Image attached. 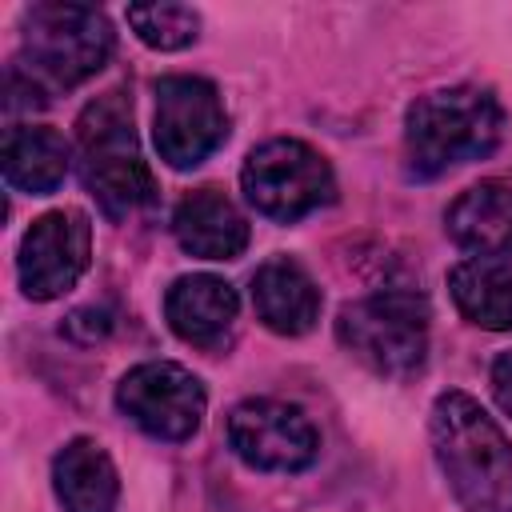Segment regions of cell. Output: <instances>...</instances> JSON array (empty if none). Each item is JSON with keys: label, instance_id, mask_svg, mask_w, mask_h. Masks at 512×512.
Returning a JSON list of instances; mask_svg holds the SVG:
<instances>
[{"label": "cell", "instance_id": "obj_1", "mask_svg": "<svg viewBox=\"0 0 512 512\" xmlns=\"http://www.w3.org/2000/svg\"><path fill=\"white\" fill-rule=\"evenodd\" d=\"M436 464L468 512H512V440L468 392H440L428 416Z\"/></svg>", "mask_w": 512, "mask_h": 512}, {"label": "cell", "instance_id": "obj_2", "mask_svg": "<svg viewBox=\"0 0 512 512\" xmlns=\"http://www.w3.org/2000/svg\"><path fill=\"white\" fill-rule=\"evenodd\" d=\"M504 108L488 88L456 84L416 96L404 116V160L416 180L480 160L500 144Z\"/></svg>", "mask_w": 512, "mask_h": 512}, {"label": "cell", "instance_id": "obj_3", "mask_svg": "<svg viewBox=\"0 0 512 512\" xmlns=\"http://www.w3.org/2000/svg\"><path fill=\"white\" fill-rule=\"evenodd\" d=\"M76 152H80V180L96 196L108 220H128L136 208L152 200L156 184L136 144L132 100L120 88L96 96L80 112Z\"/></svg>", "mask_w": 512, "mask_h": 512}, {"label": "cell", "instance_id": "obj_4", "mask_svg": "<svg viewBox=\"0 0 512 512\" xmlns=\"http://www.w3.org/2000/svg\"><path fill=\"white\" fill-rule=\"evenodd\" d=\"M112 56V24L92 4L44 0L24 12V76L48 100L60 88H76L96 76ZM20 72V68H16Z\"/></svg>", "mask_w": 512, "mask_h": 512}, {"label": "cell", "instance_id": "obj_5", "mask_svg": "<svg viewBox=\"0 0 512 512\" xmlns=\"http://www.w3.org/2000/svg\"><path fill=\"white\" fill-rule=\"evenodd\" d=\"M336 340L372 372L404 380L428 356V300L412 288H380L336 316Z\"/></svg>", "mask_w": 512, "mask_h": 512}, {"label": "cell", "instance_id": "obj_6", "mask_svg": "<svg viewBox=\"0 0 512 512\" xmlns=\"http://www.w3.org/2000/svg\"><path fill=\"white\" fill-rule=\"evenodd\" d=\"M240 188L260 216L292 224L316 212L320 204H328L336 192V180H332L328 160L312 144L276 136L248 152L240 168Z\"/></svg>", "mask_w": 512, "mask_h": 512}, {"label": "cell", "instance_id": "obj_7", "mask_svg": "<svg viewBox=\"0 0 512 512\" xmlns=\"http://www.w3.org/2000/svg\"><path fill=\"white\" fill-rule=\"evenodd\" d=\"M228 136L224 100L204 76H164L156 80L152 140L168 168L188 172L204 164Z\"/></svg>", "mask_w": 512, "mask_h": 512}, {"label": "cell", "instance_id": "obj_8", "mask_svg": "<svg viewBox=\"0 0 512 512\" xmlns=\"http://www.w3.org/2000/svg\"><path fill=\"white\" fill-rule=\"evenodd\" d=\"M116 404L136 428H144L156 440L176 444L200 428L208 396H204V384L188 368L172 360H148V364H136L116 384Z\"/></svg>", "mask_w": 512, "mask_h": 512}, {"label": "cell", "instance_id": "obj_9", "mask_svg": "<svg viewBox=\"0 0 512 512\" xmlns=\"http://www.w3.org/2000/svg\"><path fill=\"white\" fill-rule=\"evenodd\" d=\"M228 444L256 472H304L320 452V436L304 408L268 396L232 408Z\"/></svg>", "mask_w": 512, "mask_h": 512}, {"label": "cell", "instance_id": "obj_10", "mask_svg": "<svg viewBox=\"0 0 512 512\" xmlns=\"http://www.w3.org/2000/svg\"><path fill=\"white\" fill-rule=\"evenodd\" d=\"M92 260V224L80 208L44 212L20 240L16 272L28 300L64 296Z\"/></svg>", "mask_w": 512, "mask_h": 512}, {"label": "cell", "instance_id": "obj_11", "mask_svg": "<svg viewBox=\"0 0 512 512\" xmlns=\"http://www.w3.org/2000/svg\"><path fill=\"white\" fill-rule=\"evenodd\" d=\"M320 288L292 256H272L252 272L256 320L276 336H304L320 320Z\"/></svg>", "mask_w": 512, "mask_h": 512}, {"label": "cell", "instance_id": "obj_12", "mask_svg": "<svg viewBox=\"0 0 512 512\" xmlns=\"http://www.w3.org/2000/svg\"><path fill=\"white\" fill-rule=\"evenodd\" d=\"M236 312H240L236 288L208 272L180 276L164 296L168 328L196 348H220L236 324Z\"/></svg>", "mask_w": 512, "mask_h": 512}, {"label": "cell", "instance_id": "obj_13", "mask_svg": "<svg viewBox=\"0 0 512 512\" xmlns=\"http://www.w3.org/2000/svg\"><path fill=\"white\" fill-rule=\"evenodd\" d=\"M176 244L200 260H236L248 248V220L220 188L188 192L172 212Z\"/></svg>", "mask_w": 512, "mask_h": 512}, {"label": "cell", "instance_id": "obj_14", "mask_svg": "<svg viewBox=\"0 0 512 512\" xmlns=\"http://www.w3.org/2000/svg\"><path fill=\"white\" fill-rule=\"evenodd\" d=\"M448 236L484 260L512 256V180H480L460 192L444 216Z\"/></svg>", "mask_w": 512, "mask_h": 512}, {"label": "cell", "instance_id": "obj_15", "mask_svg": "<svg viewBox=\"0 0 512 512\" xmlns=\"http://www.w3.org/2000/svg\"><path fill=\"white\" fill-rule=\"evenodd\" d=\"M52 488L64 512H116V500H120L116 464L88 436H76L56 452Z\"/></svg>", "mask_w": 512, "mask_h": 512}, {"label": "cell", "instance_id": "obj_16", "mask_svg": "<svg viewBox=\"0 0 512 512\" xmlns=\"http://www.w3.org/2000/svg\"><path fill=\"white\" fill-rule=\"evenodd\" d=\"M68 140L48 124H20L4 136V180L28 196H48L68 176Z\"/></svg>", "mask_w": 512, "mask_h": 512}, {"label": "cell", "instance_id": "obj_17", "mask_svg": "<svg viewBox=\"0 0 512 512\" xmlns=\"http://www.w3.org/2000/svg\"><path fill=\"white\" fill-rule=\"evenodd\" d=\"M448 292L464 320L488 332H512V268L472 256L448 272Z\"/></svg>", "mask_w": 512, "mask_h": 512}, {"label": "cell", "instance_id": "obj_18", "mask_svg": "<svg viewBox=\"0 0 512 512\" xmlns=\"http://www.w3.org/2000/svg\"><path fill=\"white\" fill-rule=\"evenodd\" d=\"M128 24L156 52H180L200 32L196 8L172 4V0H160V4H128Z\"/></svg>", "mask_w": 512, "mask_h": 512}, {"label": "cell", "instance_id": "obj_19", "mask_svg": "<svg viewBox=\"0 0 512 512\" xmlns=\"http://www.w3.org/2000/svg\"><path fill=\"white\" fill-rule=\"evenodd\" d=\"M492 396H496L500 412L512 416V348L500 352L496 364H492Z\"/></svg>", "mask_w": 512, "mask_h": 512}]
</instances>
